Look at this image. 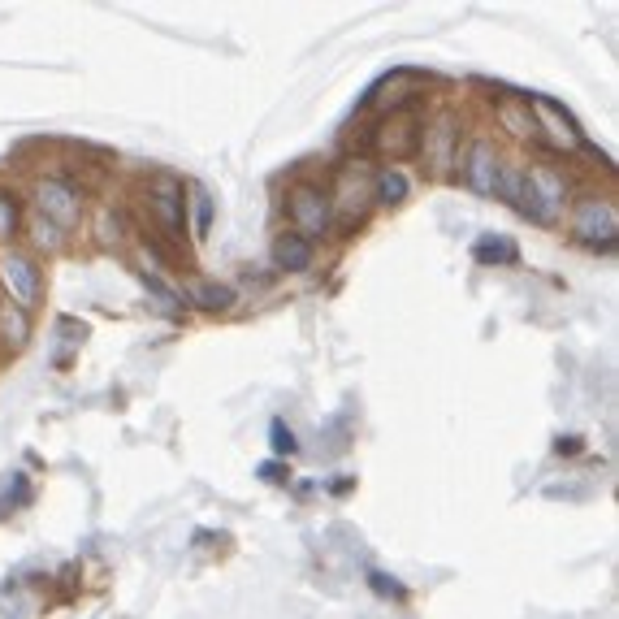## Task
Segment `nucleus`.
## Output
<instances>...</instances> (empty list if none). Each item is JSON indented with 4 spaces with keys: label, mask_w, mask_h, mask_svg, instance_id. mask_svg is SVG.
I'll return each instance as SVG.
<instances>
[{
    "label": "nucleus",
    "mask_w": 619,
    "mask_h": 619,
    "mask_svg": "<svg viewBox=\"0 0 619 619\" xmlns=\"http://www.w3.org/2000/svg\"><path fill=\"white\" fill-rule=\"evenodd\" d=\"M563 204H568V178L550 165H524L520 169V191L511 208L524 213L537 226H555L563 217Z\"/></svg>",
    "instance_id": "1"
},
{
    "label": "nucleus",
    "mask_w": 619,
    "mask_h": 619,
    "mask_svg": "<svg viewBox=\"0 0 619 619\" xmlns=\"http://www.w3.org/2000/svg\"><path fill=\"white\" fill-rule=\"evenodd\" d=\"M286 217H291L299 239L316 243L334 226V200H329V191L316 187V182H299V187H291V195H286Z\"/></svg>",
    "instance_id": "2"
},
{
    "label": "nucleus",
    "mask_w": 619,
    "mask_h": 619,
    "mask_svg": "<svg viewBox=\"0 0 619 619\" xmlns=\"http://www.w3.org/2000/svg\"><path fill=\"white\" fill-rule=\"evenodd\" d=\"M0 282H5L9 299L22 312H31L39 299H44V269L35 265L31 252H18V247H5L0 252Z\"/></svg>",
    "instance_id": "3"
},
{
    "label": "nucleus",
    "mask_w": 619,
    "mask_h": 619,
    "mask_svg": "<svg viewBox=\"0 0 619 619\" xmlns=\"http://www.w3.org/2000/svg\"><path fill=\"white\" fill-rule=\"evenodd\" d=\"M368 143L381 161H403L420 148V117L412 109H399V113H386L377 126H368Z\"/></svg>",
    "instance_id": "4"
},
{
    "label": "nucleus",
    "mask_w": 619,
    "mask_h": 619,
    "mask_svg": "<svg viewBox=\"0 0 619 619\" xmlns=\"http://www.w3.org/2000/svg\"><path fill=\"white\" fill-rule=\"evenodd\" d=\"M572 234L581 239L585 247H598V252H607L615 247V234H619V213L611 200H598V195H589L572 208Z\"/></svg>",
    "instance_id": "5"
},
{
    "label": "nucleus",
    "mask_w": 619,
    "mask_h": 619,
    "mask_svg": "<svg viewBox=\"0 0 619 619\" xmlns=\"http://www.w3.org/2000/svg\"><path fill=\"white\" fill-rule=\"evenodd\" d=\"M524 104H533V130L550 143V148H559V152L585 148V135H581V126H576V117L568 109H559V104L546 100V96H529Z\"/></svg>",
    "instance_id": "6"
},
{
    "label": "nucleus",
    "mask_w": 619,
    "mask_h": 619,
    "mask_svg": "<svg viewBox=\"0 0 619 619\" xmlns=\"http://www.w3.org/2000/svg\"><path fill=\"white\" fill-rule=\"evenodd\" d=\"M420 156L429 161L433 174H446L451 161H459V122L451 113H442L433 126H420Z\"/></svg>",
    "instance_id": "7"
},
{
    "label": "nucleus",
    "mask_w": 619,
    "mask_h": 619,
    "mask_svg": "<svg viewBox=\"0 0 619 619\" xmlns=\"http://www.w3.org/2000/svg\"><path fill=\"white\" fill-rule=\"evenodd\" d=\"M464 182L481 195V200H494V195H498V182H503V156H498L494 143L477 139L468 148V156H464Z\"/></svg>",
    "instance_id": "8"
},
{
    "label": "nucleus",
    "mask_w": 619,
    "mask_h": 619,
    "mask_svg": "<svg viewBox=\"0 0 619 619\" xmlns=\"http://www.w3.org/2000/svg\"><path fill=\"white\" fill-rule=\"evenodd\" d=\"M35 200H39V217L52 221L57 230L78 226L83 200H78V191L70 187V182H61V178H44V182H39V191H35Z\"/></svg>",
    "instance_id": "9"
},
{
    "label": "nucleus",
    "mask_w": 619,
    "mask_h": 619,
    "mask_svg": "<svg viewBox=\"0 0 619 619\" xmlns=\"http://www.w3.org/2000/svg\"><path fill=\"white\" fill-rule=\"evenodd\" d=\"M148 204H152V213L156 221L169 230V234H182V204H187V195H182V182L178 178H156L152 182V191H148Z\"/></svg>",
    "instance_id": "10"
},
{
    "label": "nucleus",
    "mask_w": 619,
    "mask_h": 619,
    "mask_svg": "<svg viewBox=\"0 0 619 619\" xmlns=\"http://www.w3.org/2000/svg\"><path fill=\"white\" fill-rule=\"evenodd\" d=\"M368 195H373V187L360 178V169L347 165L338 178V208H334V221H342V226H355V221L364 217L368 208Z\"/></svg>",
    "instance_id": "11"
},
{
    "label": "nucleus",
    "mask_w": 619,
    "mask_h": 619,
    "mask_svg": "<svg viewBox=\"0 0 619 619\" xmlns=\"http://www.w3.org/2000/svg\"><path fill=\"white\" fill-rule=\"evenodd\" d=\"M420 83H416V74H407V70H394L390 78H381V83L368 91L364 96V104H381L386 113H399V109H407L420 91H416Z\"/></svg>",
    "instance_id": "12"
},
{
    "label": "nucleus",
    "mask_w": 619,
    "mask_h": 619,
    "mask_svg": "<svg viewBox=\"0 0 619 619\" xmlns=\"http://www.w3.org/2000/svg\"><path fill=\"white\" fill-rule=\"evenodd\" d=\"M273 265L286 269V273H308L316 265V247L308 239H299L295 230H286L273 239Z\"/></svg>",
    "instance_id": "13"
},
{
    "label": "nucleus",
    "mask_w": 619,
    "mask_h": 619,
    "mask_svg": "<svg viewBox=\"0 0 619 619\" xmlns=\"http://www.w3.org/2000/svg\"><path fill=\"white\" fill-rule=\"evenodd\" d=\"M0 342H5L9 351H22L26 342H31V321H26V312L18 304H9V299H0Z\"/></svg>",
    "instance_id": "14"
},
{
    "label": "nucleus",
    "mask_w": 619,
    "mask_h": 619,
    "mask_svg": "<svg viewBox=\"0 0 619 619\" xmlns=\"http://www.w3.org/2000/svg\"><path fill=\"white\" fill-rule=\"evenodd\" d=\"M191 304L204 308V312H226L234 304V291L230 286H221V282H195L191 286Z\"/></svg>",
    "instance_id": "15"
},
{
    "label": "nucleus",
    "mask_w": 619,
    "mask_h": 619,
    "mask_svg": "<svg viewBox=\"0 0 619 619\" xmlns=\"http://www.w3.org/2000/svg\"><path fill=\"white\" fill-rule=\"evenodd\" d=\"M472 256H477L481 265H516V243L485 234V239H477V247H472Z\"/></svg>",
    "instance_id": "16"
},
{
    "label": "nucleus",
    "mask_w": 619,
    "mask_h": 619,
    "mask_svg": "<svg viewBox=\"0 0 619 619\" xmlns=\"http://www.w3.org/2000/svg\"><path fill=\"white\" fill-rule=\"evenodd\" d=\"M373 200L377 204H403L407 200V178L399 174V169H381V174L373 178Z\"/></svg>",
    "instance_id": "17"
},
{
    "label": "nucleus",
    "mask_w": 619,
    "mask_h": 619,
    "mask_svg": "<svg viewBox=\"0 0 619 619\" xmlns=\"http://www.w3.org/2000/svg\"><path fill=\"white\" fill-rule=\"evenodd\" d=\"M18 230H22V208H18V195H13V191H0V243H9Z\"/></svg>",
    "instance_id": "18"
},
{
    "label": "nucleus",
    "mask_w": 619,
    "mask_h": 619,
    "mask_svg": "<svg viewBox=\"0 0 619 619\" xmlns=\"http://www.w3.org/2000/svg\"><path fill=\"white\" fill-rule=\"evenodd\" d=\"M524 109H529V104H503V109H498V117H503V122H507V130H511V135H520V139H533L537 135V130H533V117L529 113H524Z\"/></svg>",
    "instance_id": "19"
},
{
    "label": "nucleus",
    "mask_w": 619,
    "mask_h": 619,
    "mask_svg": "<svg viewBox=\"0 0 619 619\" xmlns=\"http://www.w3.org/2000/svg\"><path fill=\"white\" fill-rule=\"evenodd\" d=\"M187 200H191V213H195V234L204 239L208 226H213V200H208V191H204V187H195V191L187 195Z\"/></svg>",
    "instance_id": "20"
},
{
    "label": "nucleus",
    "mask_w": 619,
    "mask_h": 619,
    "mask_svg": "<svg viewBox=\"0 0 619 619\" xmlns=\"http://www.w3.org/2000/svg\"><path fill=\"white\" fill-rule=\"evenodd\" d=\"M31 239L39 243V247H44V252H57V247L65 243V230H57V226H52V221H44V217H35L31 221Z\"/></svg>",
    "instance_id": "21"
},
{
    "label": "nucleus",
    "mask_w": 619,
    "mask_h": 619,
    "mask_svg": "<svg viewBox=\"0 0 619 619\" xmlns=\"http://www.w3.org/2000/svg\"><path fill=\"white\" fill-rule=\"evenodd\" d=\"M269 442H273V451L278 455H295L299 451V442H295V433L282 425V420H273V429H269Z\"/></svg>",
    "instance_id": "22"
},
{
    "label": "nucleus",
    "mask_w": 619,
    "mask_h": 619,
    "mask_svg": "<svg viewBox=\"0 0 619 619\" xmlns=\"http://www.w3.org/2000/svg\"><path fill=\"white\" fill-rule=\"evenodd\" d=\"M368 585H373L381 598H386V594H390V598H403V589L394 585V581H386V572H368Z\"/></svg>",
    "instance_id": "23"
},
{
    "label": "nucleus",
    "mask_w": 619,
    "mask_h": 619,
    "mask_svg": "<svg viewBox=\"0 0 619 619\" xmlns=\"http://www.w3.org/2000/svg\"><path fill=\"white\" fill-rule=\"evenodd\" d=\"M260 477H265V481H286V472L278 464H265V468H260Z\"/></svg>",
    "instance_id": "24"
}]
</instances>
